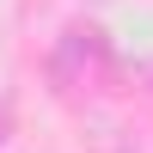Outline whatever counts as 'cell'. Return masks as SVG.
Listing matches in <instances>:
<instances>
[{
    "instance_id": "cell-1",
    "label": "cell",
    "mask_w": 153,
    "mask_h": 153,
    "mask_svg": "<svg viewBox=\"0 0 153 153\" xmlns=\"http://www.w3.org/2000/svg\"><path fill=\"white\" fill-rule=\"evenodd\" d=\"M104 74H110V43H104V31L68 25V31L55 37V49H49V80H55L61 92H86V86H98Z\"/></svg>"
},
{
    "instance_id": "cell-2",
    "label": "cell",
    "mask_w": 153,
    "mask_h": 153,
    "mask_svg": "<svg viewBox=\"0 0 153 153\" xmlns=\"http://www.w3.org/2000/svg\"><path fill=\"white\" fill-rule=\"evenodd\" d=\"M0 141H6V104H0Z\"/></svg>"
}]
</instances>
